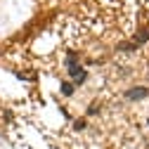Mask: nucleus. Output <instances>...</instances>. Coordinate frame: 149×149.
<instances>
[{
	"label": "nucleus",
	"mask_w": 149,
	"mask_h": 149,
	"mask_svg": "<svg viewBox=\"0 0 149 149\" xmlns=\"http://www.w3.org/2000/svg\"><path fill=\"white\" fill-rule=\"evenodd\" d=\"M59 90H62V95H64V97H71V95H73V83L64 81V83L59 85Z\"/></svg>",
	"instance_id": "7ed1b4c3"
},
{
	"label": "nucleus",
	"mask_w": 149,
	"mask_h": 149,
	"mask_svg": "<svg viewBox=\"0 0 149 149\" xmlns=\"http://www.w3.org/2000/svg\"><path fill=\"white\" fill-rule=\"evenodd\" d=\"M147 40H149V29L144 26V29L140 31V36H137V43H147Z\"/></svg>",
	"instance_id": "39448f33"
},
{
	"label": "nucleus",
	"mask_w": 149,
	"mask_h": 149,
	"mask_svg": "<svg viewBox=\"0 0 149 149\" xmlns=\"http://www.w3.org/2000/svg\"><path fill=\"white\" fill-rule=\"evenodd\" d=\"M125 97L128 100H144V97H149V90L144 88V85H137V88H130V90H125Z\"/></svg>",
	"instance_id": "f03ea898"
},
{
	"label": "nucleus",
	"mask_w": 149,
	"mask_h": 149,
	"mask_svg": "<svg viewBox=\"0 0 149 149\" xmlns=\"http://www.w3.org/2000/svg\"><path fill=\"white\" fill-rule=\"evenodd\" d=\"M137 47V43H121L118 45V50H135Z\"/></svg>",
	"instance_id": "0eeeda50"
},
{
	"label": "nucleus",
	"mask_w": 149,
	"mask_h": 149,
	"mask_svg": "<svg viewBox=\"0 0 149 149\" xmlns=\"http://www.w3.org/2000/svg\"><path fill=\"white\" fill-rule=\"evenodd\" d=\"M69 76L73 78V85H81V83H85V78H88V71L81 69V66H69Z\"/></svg>",
	"instance_id": "f257e3e1"
},
{
	"label": "nucleus",
	"mask_w": 149,
	"mask_h": 149,
	"mask_svg": "<svg viewBox=\"0 0 149 149\" xmlns=\"http://www.w3.org/2000/svg\"><path fill=\"white\" fill-rule=\"evenodd\" d=\"M69 66H78V54L76 52H69L66 54V69Z\"/></svg>",
	"instance_id": "20e7f679"
},
{
	"label": "nucleus",
	"mask_w": 149,
	"mask_h": 149,
	"mask_svg": "<svg viewBox=\"0 0 149 149\" xmlns=\"http://www.w3.org/2000/svg\"><path fill=\"white\" fill-rule=\"evenodd\" d=\"M95 114H100V104H97V102H92V104L88 107V116H95Z\"/></svg>",
	"instance_id": "423d86ee"
},
{
	"label": "nucleus",
	"mask_w": 149,
	"mask_h": 149,
	"mask_svg": "<svg viewBox=\"0 0 149 149\" xmlns=\"http://www.w3.org/2000/svg\"><path fill=\"white\" fill-rule=\"evenodd\" d=\"M73 128H76V130H83V128H85V118H78V121H73Z\"/></svg>",
	"instance_id": "6e6552de"
}]
</instances>
